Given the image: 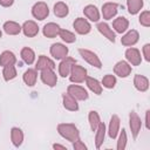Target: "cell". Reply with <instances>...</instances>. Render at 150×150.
Returning <instances> with one entry per match:
<instances>
[{
    "label": "cell",
    "mask_w": 150,
    "mask_h": 150,
    "mask_svg": "<svg viewBox=\"0 0 150 150\" xmlns=\"http://www.w3.org/2000/svg\"><path fill=\"white\" fill-rule=\"evenodd\" d=\"M73 149H74V150H87L88 148H87V145L79 138V139H76V141L73 142Z\"/></svg>",
    "instance_id": "cell-39"
},
{
    "label": "cell",
    "mask_w": 150,
    "mask_h": 150,
    "mask_svg": "<svg viewBox=\"0 0 150 150\" xmlns=\"http://www.w3.org/2000/svg\"><path fill=\"white\" fill-rule=\"evenodd\" d=\"M1 36H2V32H1V29H0V39H1Z\"/></svg>",
    "instance_id": "cell-44"
},
{
    "label": "cell",
    "mask_w": 150,
    "mask_h": 150,
    "mask_svg": "<svg viewBox=\"0 0 150 150\" xmlns=\"http://www.w3.org/2000/svg\"><path fill=\"white\" fill-rule=\"evenodd\" d=\"M60 29L61 27L55 23V22H48L43 26L42 28V34L45 38H48V39H54L56 36H59V33H60Z\"/></svg>",
    "instance_id": "cell-19"
},
{
    "label": "cell",
    "mask_w": 150,
    "mask_h": 150,
    "mask_svg": "<svg viewBox=\"0 0 150 150\" xmlns=\"http://www.w3.org/2000/svg\"><path fill=\"white\" fill-rule=\"evenodd\" d=\"M73 28H74V30H75L77 34H80V35H86V34L90 33V30H91V25H90V22H89L87 19H84V18H77V19H75L74 22H73Z\"/></svg>",
    "instance_id": "cell-9"
},
{
    "label": "cell",
    "mask_w": 150,
    "mask_h": 150,
    "mask_svg": "<svg viewBox=\"0 0 150 150\" xmlns=\"http://www.w3.org/2000/svg\"><path fill=\"white\" fill-rule=\"evenodd\" d=\"M59 36L66 43H74L76 41V35L73 32L68 30V29H62L61 28L60 29V33H59Z\"/></svg>",
    "instance_id": "cell-35"
},
{
    "label": "cell",
    "mask_w": 150,
    "mask_h": 150,
    "mask_svg": "<svg viewBox=\"0 0 150 150\" xmlns=\"http://www.w3.org/2000/svg\"><path fill=\"white\" fill-rule=\"evenodd\" d=\"M40 79L43 82V84L48 87H55L57 83V75L54 71V69H43L40 73Z\"/></svg>",
    "instance_id": "cell-12"
},
{
    "label": "cell",
    "mask_w": 150,
    "mask_h": 150,
    "mask_svg": "<svg viewBox=\"0 0 150 150\" xmlns=\"http://www.w3.org/2000/svg\"><path fill=\"white\" fill-rule=\"evenodd\" d=\"M83 14L91 22H98L100 21V18H101L100 11H98V8L95 5H87L83 8Z\"/></svg>",
    "instance_id": "cell-20"
},
{
    "label": "cell",
    "mask_w": 150,
    "mask_h": 150,
    "mask_svg": "<svg viewBox=\"0 0 150 150\" xmlns=\"http://www.w3.org/2000/svg\"><path fill=\"white\" fill-rule=\"evenodd\" d=\"M14 4V0H0V6L2 7H11Z\"/></svg>",
    "instance_id": "cell-41"
},
{
    "label": "cell",
    "mask_w": 150,
    "mask_h": 150,
    "mask_svg": "<svg viewBox=\"0 0 150 150\" xmlns=\"http://www.w3.org/2000/svg\"><path fill=\"white\" fill-rule=\"evenodd\" d=\"M20 56L26 64H33L35 62V52L29 47H23L20 52Z\"/></svg>",
    "instance_id": "cell-31"
},
{
    "label": "cell",
    "mask_w": 150,
    "mask_h": 150,
    "mask_svg": "<svg viewBox=\"0 0 150 150\" xmlns=\"http://www.w3.org/2000/svg\"><path fill=\"white\" fill-rule=\"evenodd\" d=\"M49 53L50 55L55 59V60H62L64 59L66 56H68V53H69V49L66 45L61 43V42H55L50 46L49 48Z\"/></svg>",
    "instance_id": "cell-7"
},
{
    "label": "cell",
    "mask_w": 150,
    "mask_h": 150,
    "mask_svg": "<svg viewBox=\"0 0 150 150\" xmlns=\"http://www.w3.org/2000/svg\"><path fill=\"white\" fill-rule=\"evenodd\" d=\"M129 28V20L124 16H117L112 21V30L117 34H123Z\"/></svg>",
    "instance_id": "cell-16"
},
{
    "label": "cell",
    "mask_w": 150,
    "mask_h": 150,
    "mask_svg": "<svg viewBox=\"0 0 150 150\" xmlns=\"http://www.w3.org/2000/svg\"><path fill=\"white\" fill-rule=\"evenodd\" d=\"M79 54L82 56V59L87 62V63H89L90 66H93V67H95V68H97V69H100V68H102V61H101V59L97 56V54L96 53H94L93 50H89V49H86V48H80L79 49Z\"/></svg>",
    "instance_id": "cell-2"
},
{
    "label": "cell",
    "mask_w": 150,
    "mask_h": 150,
    "mask_svg": "<svg viewBox=\"0 0 150 150\" xmlns=\"http://www.w3.org/2000/svg\"><path fill=\"white\" fill-rule=\"evenodd\" d=\"M124 56H125V61L130 66H139L142 62L141 52L135 47H128L124 53Z\"/></svg>",
    "instance_id": "cell-8"
},
{
    "label": "cell",
    "mask_w": 150,
    "mask_h": 150,
    "mask_svg": "<svg viewBox=\"0 0 150 150\" xmlns=\"http://www.w3.org/2000/svg\"><path fill=\"white\" fill-rule=\"evenodd\" d=\"M118 12V5L116 2H105L102 5L101 13L104 20H111Z\"/></svg>",
    "instance_id": "cell-14"
},
{
    "label": "cell",
    "mask_w": 150,
    "mask_h": 150,
    "mask_svg": "<svg viewBox=\"0 0 150 150\" xmlns=\"http://www.w3.org/2000/svg\"><path fill=\"white\" fill-rule=\"evenodd\" d=\"M143 6H144L143 0H127V8L129 14L131 15H136L137 13H139Z\"/></svg>",
    "instance_id": "cell-32"
},
{
    "label": "cell",
    "mask_w": 150,
    "mask_h": 150,
    "mask_svg": "<svg viewBox=\"0 0 150 150\" xmlns=\"http://www.w3.org/2000/svg\"><path fill=\"white\" fill-rule=\"evenodd\" d=\"M138 22L143 27H150V12L149 11H143L139 14Z\"/></svg>",
    "instance_id": "cell-38"
},
{
    "label": "cell",
    "mask_w": 150,
    "mask_h": 150,
    "mask_svg": "<svg viewBox=\"0 0 150 150\" xmlns=\"http://www.w3.org/2000/svg\"><path fill=\"white\" fill-rule=\"evenodd\" d=\"M21 28H22L21 32H22L23 35L27 36V38H34V36H36V35L39 34V26H38V23H36L35 21H33V20H27V21H25V22L22 23Z\"/></svg>",
    "instance_id": "cell-15"
},
{
    "label": "cell",
    "mask_w": 150,
    "mask_h": 150,
    "mask_svg": "<svg viewBox=\"0 0 150 150\" xmlns=\"http://www.w3.org/2000/svg\"><path fill=\"white\" fill-rule=\"evenodd\" d=\"M118 138H117V150H124L127 146V142H128V137H127V131L124 128H122V130H120L118 132Z\"/></svg>",
    "instance_id": "cell-37"
},
{
    "label": "cell",
    "mask_w": 150,
    "mask_h": 150,
    "mask_svg": "<svg viewBox=\"0 0 150 150\" xmlns=\"http://www.w3.org/2000/svg\"><path fill=\"white\" fill-rule=\"evenodd\" d=\"M132 67L124 60H121L118 62H116V64L114 66V74L120 76V77H128L131 74Z\"/></svg>",
    "instance_id": "cell-13"
},
{
    "label": "cell",
    "mask_w": 150,
    "mask_h": 150,
    "mask_svg": "<svg viewBox=\"0 0 150 150\" xmlns=\"http://www.w3.org/2000/svg\"><path fill=\"white\" fill-rule=\"evenodd\" d=\"M54 15L57 18H66L69 14V7L63 1H57L53 7Z\"/></svg>",
    "instance_id": "cell-30"
},
{
    "label": "cell",
    "mask_w": 150,
    "mask_h": 150,
    "mask_svg": "<svg viewBox=\"0 0 150 150\" xmlns=\"http://www.w3.org/2000/svg\"><path fill=\"white\" fill-rule=\"evenodd\" d=\"M22 80L23 82L28 86V87H33L35 83H36V80H38V70L34 68H28L23 75H22Z\"/></svg>",
    "instance_id": "cell-29"
},
{
    "label": "cell",
    "mask_w": 150,
    "mask_h": 150,
    "mask_svg": "<svg viewBox=\"0 0 150 150\" xmlns=\"http://www.w3.org/2000/svg\"><path fill=\"white\" fill-rule=\"evenodd\" d=\"M134 87L141 93L146 91L149 89V79L144 75L136 74L134 76Z\"/></svg>",
    "instance_id": "cell-22"
},
{
    "label": "cell",
    "mask_w": 150,
    "mask_h": 150,
    "mask_svg": "<svg viewBox=\"0 0 150 150\" xmlns=\"http://www.w3.org/2000/svg\"><path fill=\"white\" fill-rule=\"evenodd\" d=\"M142 53L144 56V60L146 62H150V43H145L142 48Z\"/></svg>",
    "instance_id": "cell-40"
},
{
    "label": "cell",
    "mask_w": 150,
    "mask_h": 150,
    "mask_svg": "<svg viewBox=\"0 0 150 150\" xmlns=\"http://www.w3.org/2000/svg\"><path fill=\"white\" fill-rule=\"evenodd\" d=\"M76 63V60L74 57H70V56H66L64 59L61 60L60 64H59V75L61 77H67L69 76L70 74V70H71V67Z\"/></svg>",
    "instance_id": "cell-11"
},
{
    "label": "cell",
    "mask_w": 150,
    "mask_h": 150,
    "mask_svg": "<svg viewBox=\"0 0 150 150\" xmlns=\"http://www.w3.org/2000/svg\"><path fill=\"white\" fill-rule=\"evenodd\" d=\"M84 82H86V84H87V87H88V89H89L90 91H93V93L96 94V95H101V94H102L103 87H102L101 82H100L97 79H94V77H91V76H87L86 80H84Z\"/></svg>",
    "instance_id": "cell-24"
},
{
    "label": "cell",
    "mask_w": 150,
    "mask_h": 150,
    "mask_svg": "<svg viewBox=\"0 0 150 150\" xmlns=\"http://www.w3.org/2000/svg\"><path fill=\"white\" fill-rule=\"evenodd\" d=\"M2 28H4V32L6 34H8V35H18L22 30L21 25L18 23V22H15V21H12V20L6 21L4 23V26H2Z\"/></svg>",
    "instance_id": "cell-25"
},
{
    "label": "cell",
    "mask_w": 150,
    "mask_h": 150,
    "mask_svg": "<svg viewBox=\"0 0 150 150\" xmlns=\"http://www.w3.org/2000/svg\"><path fill=\"white\" fill-rule=\"evenodd\" d=\"M88 121H89V125H90L91 131H95L96 128L98 127V124L101 123V118H100L98 112L95 110H90L88 114Z\"/></svg>",
    "instance_id": "cell-33"
},
{
    "label": "cell",
    "mask_w": 150,
    "mask_h": 150,
    "mask_svg": "<svg viewBox=\"0 0 150 150\" xmlns=\"http://www.w3.org/2000/svg\"><path fill=\"white\" fill-rule=\"evenodd\" d=\"M62 104L64 107V109L69 110V111H77L79 110V103L77 100H75L71 95H69L68 93H63L62 94Z\"/></svg>",
    "instance_id": "cell-23"
},
{
    "label": "cell",
    "mask_w": 150,
    "mask_h": 150,
    "mask_svg": "<svg viewBox=\"0 0 150 150\" xmlns=\"http://www.w3.org/2000/svg\"><path fill=\"white\" fill-rule=\"evenodd\" d=\"M145 128L150 129V110L145 111Z\"/></svg>",
    "instance_id": "cell-42"
},
{
    "label": "cell",
    "mask_w": 150,
    "mask_h": 150,
    "mask_svg": "<svg viewBox=\"0 0 150 150\" xmlns=\"http://www.w3.org/2000/svg\"><path fill=\"white\" fill-rule=\"evenodd\" d=\"M67 93L69 95H71L77 101H86L89 97V94H88L87 89L84 87H82V86H79L77 83L69 84L68 88H67Z\"/></svg>",
    "instance_id": "cell-5"
},
{
    "label": "cell",
    "mask_w": 150,
    "mask_h": 150,
    "mask_svg": "<svg viewBox=\"0 0 150 150\" xmlns=\"http://www.w3.org/2000/svg\"><path fill=\"white\" fill-rule=\"evenodd\" d=\"M129 127H130V131H131V136L134 139L137 138L138 134L141 132V128H142V120L141 117L137 115L136 111H130L129 112Z\"/></svg>",
    "instance_id": "cell-6"
},
{
    "label": "cell",
    "mask_w": 150,
    "mask_h": 150,
    "mask_svg": "<svg viewBox=\"0 0 150 150\" xmlns=\"http://www.w3.org/2000/svg\"><path fill=\"white\" fill-rule=\"evenodd\" d=\"M16 63V56L13 52L11 50H5L0 54V66L6 67V66H12Z\"/></svg>",
    "instance_id": "cell-28"
},
{
    "label": "cell",
    "mask_w": 150,
    "mask_h": 150,
    "mask_svg": "<svg viewBox=\"0 0 150 150\" xmlns=\"http://www.w3.org/2000/svg\"><path fill=\"white\" fill-rule=\"evenodd\" d=\"M116 82H117V80H116V76L115 75L107 74V75L103 76V79L101 81V84H102V87H104L107 89H112L116 86Z\"/></svg>",
    "instance_id": "cell-36"
},
{
    "label": "cell",
    "mask_w": 150,
    "mask_h": 150,
    "mask_svg": "<svg viewBox=\"0 0 150 150\" xmlns=\"http://www.w3.org/2000/svg\"><path fill=\"white\" fill-rule=\"evenodd\" d=\"M23 131L18 128V127H13L11 129V141H12V144L16 148H19L22 143H23Z\"/></svg>",
    "instance_id": "cell-27"
},
{
    "label": "cell",
    "mask_w": 150,
    "mask_h": 150,
    "mask_svg": "<svg viewBox=\"0 0 150 150\" xmlns=\"http://www.w3.org/2000/svg\"><path fill=\"white\" fill-rule=\"evenodd\" d=\"M87 76H88L87 69L84 67L75 63L71 67V70H70V74H69V80L73 83H82V82H84Z\"/></svg>",
    "instance_id": "cell-4"
},
{
    "label": "cell",
    "mask_w": 150,
    "mask_h": 150,
    "mask_svg": "<svg viewBox=\"0 0 150 150\" xmlns=\"http://www.w3.org/2000/svg\"><path fill=\"white\" fill-rule=\"evenodd\" d=\"M120 127H121V121L117 115H112L110 117V122L108 125V135L111 139H115L120 132Z\"/></svg>",
    "instance_id": "cell-18"
},
{
    "label": "cell",
    "mask_w": 150,
    "mask_h": 150,
    "mask_svg": "<svg viewBox=\"0 0 150 150\" xmlns=\"http://www.w3.org/2000/svg\"><path fill=\"white\" fill-rule=\"evenodd\" d=\"M138 40H139V33L136 29H129L121 38V43L125 47H132L138 42Z\"/></svg>",
    "instance_id": "cell-10"
},
{
    "label": "cell",
    "mask_w": 150,
    "mask_h": 150,
    "mask_svg": "<svg viewBox=\"0 0 150 150\" xmlns=\"http://www.w3.org/2000/svg\"><path fill=\"white\" fill-rule=\"evenodd\" d=\"M35 69L40 71L43 69H55V62L46 55H40L35 63Z\"/></svg>",
    "instance_id": "cell-21"
},
{
    "label": "cell",
    "mask_w": 150,
    "mask_h": 150,
    "mask_svg": "<svg viewBox=\"0 0 150 150\" xmlns=\"http://www.w3.org/2000/svg\"><path fill=\"white\" fill-rule=\"evenodd\" d=\"M18 73H16V68L14 67V64L12 66H6L2 69V77L5 81H12L16 77Z\"/></svg>",
    "instance_id": "cell-34"
},
{
    "label": "cell",
    "mask_w": 150,
    "mask_h": 150,
    "mask_svg": "<svg viewBox=\"0 0 150 150\" xmlns=\"http://www.w3.org/2000/svg\"><path fill=\"white\" fill-rule=\"evenodd\" d=\"M96 28H97V30L104 36V38H107L110 42H115L116 41V33L112 30V28L107 23V22H98L97 23V26H96Z\"/></svg>",
    "instance_id": "cell-17"
},
{
    "label": "cell",
    "mask_w": 150,
    "mask_h": 150,
    "mask_svg": "<svg viewBox=\"0 0 150 150\" xmlns=\"http://www.w3.org/2000/svg\"><path fill=\"white\" fill-rule=\"evenodd\" d=\"M105 132H107L105 124L103 122H101L95 130V146H96V149H100L101 145L103 144L104 138H105Z\"/></svg>",
    "instance_id": "cell-26"
},
{
    "label": "cell",
    "mask_w": 150,
    "mask_h": 150,
    "mask_svg": "<svg viewBox=\"0 0 150 150\" xmlns=\"http://www.w3.org/2000/svg\"><path fill=\"white\" fill-rule=\"evenodd\" d=\"M53 149H62V150H67V146H66V145H62V144H59V143H54V144H53Z\"/></svg>",
    "instance_id": "cell-43"
},
{
    "label": "cell",
    "mask_w": 150,
    "mask_h": 150,
    "mask_svg": "<svg viewBox=\"0 0 150 150\" xmlns=\"http://www.w3.org/2000/svg\"><path fill=\"white\" fill-rule=\"evenodd\" d=\"M57 132L61 137L69 142H74L80 138V131L74 123H60L57 124Z\"/></svg>",
    "instance_id": "cell-1"
},
{
    "label": "cell",
    "mask_w": 150,
    "mask_h": 150,
    "mask_svg": "<svg viewBox=\"0 0 150 150\" xmlns=\"http://www.w3.org/2000/svg\"><path fill=\"white\" fill-rule=\"evenodd\" d=\"M32 15L34 19L42 21L45 19H47V16L49 15V8L48 5L43 1H38L33 5L32 7Z\"/></svg>",
    "instance_id": "cell-3"
}]
</instances>
